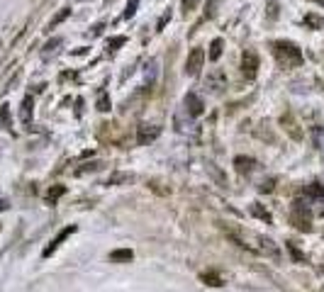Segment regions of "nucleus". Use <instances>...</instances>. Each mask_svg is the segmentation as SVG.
I'll list each match as a JSON object with an SVG mask.
<instances>
[{"label": "nucleus", "mask_w": 324, "mask_h": 292, "mask_svg": "<svg viewBox=\"0 0 324 292\" xmlns=\"http://www.w3.org/2000/svg\"><path fill=\"white\" fill-rule=\"evenodd\" d=\"M273 56H276V61L280 68H300V66L305 64V56L300 51V46L295 42H287V39H276L273 44Z\"/></svg>", "instance_id": "1"}, {"label": "nucleus", "mask_w": 324, "mask_h": 292, "mask_svg": "<svg viewBox=\"0 0 324 292\" xmlns=\"http://www.w3.org/2000/svg\"><path fill=\"white\" fill-rule=\"evenodd\" d=\"M290 224H293L297 231H310V229H312V212H310L305 200L293 202V207H290Z\"/></svg>", "instance_id": "2"}, {"label": "nucleus", "mask_w": 324, "mask_h": 292, "mask_svg": "<svg viewBox=\"0 0 324 292\" xmlns=\"http://www.w3.org/2000/svg\"><path fill=\"white\" fill-rule=\"evenodd\" d=\"M205 88L212 93V95H220V93L227 88V73L222 68H212L207 73V81H205Z\"/></svg>", "instance_id": "3"}, {"label": "nucleus", "mask_w": 324, "mask_h": 292, "mask_svg": "<svg viewBox=\"0 0 324 292\" xmlns=\"http://www.w3.org/2000/svg\"><path fill=\"white\" fill-rule=\"evenodd\" d=\"M203 64H205V51L200 46H195L193 51L188 54V59H185V76L195 78L200 73V68H203Z\"/></svg>", "instance_id": "4"}, {"label": "nucleus", "mask_w": 324, "mask_h": 292, "mask_svg": "<svg viewBox=\"0 0 324 292\" xmlns=\"http://www.w3.org/2000/svg\"><path fill=\"white\" fill-rule=\"evenodd\" d=\"M241 73L246 78H256V73H259V56H256L254 49H246L241 54Z\"/></svg>", "instance_id": "5"}, {"label": "nucleus", "mask_w": 324, "mask_h": 292, "mask_svg": "<svg viewBox=\"0 0 324 292\" xmlns=\"http://www.w3.org/2000/svg\"><path fill=\"white\" fill-rule=\"evenodd\" d=\"M158 134H161V127H156V124H139L137 127V144L139 146L151 144L154 139H158Z\"/></svg>", "instance_id": "6"}, {"label": "nucleus", "mask_w": 324, "mask_h": 292, "mask_svg": "<svg viewBox=\"0 0 324 292\" xmlns=\"http://www.w3.org/2000/svg\"><path fill=\"white\" fill-rule=\"evenodd\" d=\"M183 105H185V112H188L190 117H200V115L205 112V102L197 93H188V95L183 98Z\"/></svg>", "instance_id": "7"}, {"label": "nucleus", "mask_w": 324, "mask_h": 292, "mask_svg": "<svg viewBox=\"0 0 324 292\" xmlns=\"http://www.w3.org/2000/svg\"><path fill=\"white\" fill-rule=\"evenodd\" d=\"M76 229H78V227H76V224H68V227H66V229H61V231H59V234H56V236L51 239V244H49V246L44 248V253H42V256H44V258H49V256L54 253L56 248H59V246H61V244H64L66 239L71 236V234H76Z\"/></svg>", "instance_id": "8"}, {"label": "nucleus", "mask_w": 324, "mask_h": 292, "mask_svg": "<svg viewBox=\"0 0 324 292\" xmlns=\"http://www.w3.org/2000/svg\"><path fill=\"white\" fill-rule=\"evenodd\" d=\"M302 195H305L307 205H310V202H322L324 200V185L322 182H312V185H307L305 190H302Z\"/></svg>", "instance_id": "9"}, {"label": "nucleus", "mask_w": 324, "mask_h": 292, "mask_svg": "<svg viewBox=\"0 0 324 292\" xmlns=\"http://www.w3.org/2000/svg\"><path fill=\"white\" fill-rule=\"evenodd\" d=\"M234 166H237V173L249 175L251 171L256 168V161H254L251 156H237V158H234Z\"/></svg>", "instance_id": "10"}, {"label": "nucleus", "mask_w": 324, "mask_h": 292, "mask_svg": "<svg viewBox=\"0 0 324 292\" xmlns=\"http://www.w3.org/2000/svg\"><path fill=\"white\" fill-rule=\"evenodd\" d=\"M32 112H34V100H32V95H25V100L20 105V119H22V124H29L32 122Z\"/></svg>", "instance_id": "11"}, {"label": "nucleus", "mask_w": 324, "mask_h": 292, "mask_svg": "<svg viewBox=\"0 0 324 292\" xmlns=\"http://www.w3.org/2000/svg\"><path fill=\"white\" fill-rule=\"evenodd\" d=\"M249 212H251V214H254L256 219H261V222H266V224H271V222H273V214H271L268 210H263V207H261L259 202H251V205H249Z\"/></svg>", "instance_id": "12"}, {"label": "nucleus", "mask_w": 324, "mask_h": 292, "mask_svg": "<svg viewBox=\"0 0 324 292\" xmlns=\"http://www.w3.org/2000/svg\"><path fill=\"white\" fill-rule=\"evenodd\" d=\"M132 258H134V253H132L130 248H117V251H112L110 253L112 263H130Z\"/></svg>", "instance_id": "13"}, {"label": "nucleus", "mask_w": 324, "mask_h": 292, "mask_svg": "<svg viewBox=\"0 0 324 292\" xmlns=\"http://www.w3.org/2000/svg\"><path fill=\"white\" fill-rule=\"evenodd\" d=\"M61 44H64V39H61V36H54V39H49V42L44 44V51H42V56H44V59H49V56L54 54V51H56V49H59Z\"/></svg>", "instance_id": "14"}, {"label": "nucleus", "mask_w": 324, "mask_h": 292, "mask_svg": "<svg viewBox=\"0 0 324 292\" xmlns=\"http://www.w3.org/2000/svg\"><path fill=\"white\" fill-rule=\"evenodd\" d=\"M64 192H66V185H54V188H49V192H46V202H49V205H56V200H59Z\"/></svg>", "instance_id": "15"}, {"label": "nucleus", "mask_w": 324, "mask_h": 292, "mask_svg": "<svg viewBox=\"0 0 324 292\" xmlns=\"http://www.w3.org/2000/svg\"><path fill=\"white\" fill-rule=\"evenodd\" d=\"M102 161H93V163H83L81 168H76V175H85V173H95V171H100L102 168Z\"/></svg>", "instance_id": "16"}, {"label": "nucleus", "mask_w": 324, "mask_h": 292, "mask_svg": "<svg viewBox=\"0 0 324 292\" xmlns=\"http://www.w3.org/2000/svg\"><path fill=\"white\" fill-rule=\"evenodd\" d=\"M68 15H71V10L68 8H64V10H59V12H56L54 17L49 20V25H46V29H54L56 25H61V22H64L66 17H68Z\"/></svg>", "instance_id": "17"}, {"label": "nucleus", "mask_w": 324, "mask_h": 292, "mask_svg": "<svg viewBox=\"0 0 324 292\" xmlns=\"http://www.w3.org/2000/svg\"><path fill=\"white\" fill-rule=\"evenodd\" d=\"M156 61H154V59H151V61H149L147 66H144V78H147V83L149 85H151V83L156 81Z\"/></svg>", "instance_id": "18"}, {"label": "nucleus", "mask_w": 324, "mask_h": 292, "mask_svg": "<svg viewBox=\"0 0 324 292\" xmlns=\"http://www.w3.org/2000/svg\"><path fill=\"white\" fill-rule=\"evenodd\" d=\"M132 180H134L132 173H115L107 178V185H120V182H132Z\"/></svg>", "instance_id": "19"}, {"label": "nucleus", "mask_w": 324, "mask_h": 292, "mask_svg": "<svg viewBox=\"0 0 324 292\" xmlns=\"http://www.w3.org/2000/svg\"><path fill=\"white\" fill-rule=\"evenodd\" d=\"M222 39H214L212 44H210V61H217L220 56H222Z\"/></svg>", "instance_id": "20"}, {"label": "nucleus", "mask_w": 324, "mask_h": 292, "mask_svg": "<svg viewBox=\"0 0 324 292\" xmlns=\"http://www.w3.org/2000/svg\"><path fill=\"white\" fill-rule=\"evenodd\" d=\"M305 25L312 29H322L324 27V17H319V15H305Z\"/></svg>", "instance_id": "21"}, {"label": "nucleus", "mask_w": 324, "mask_h": 292, "mask_svg": "<svg viewBox=\"0 0 324 292\" xmlns=\"http://www.w3.org/2000/svg\"><path fill=\"white\" fill-rule=\"evenodd\" d=\"M98 110H100V112H107V110H110V95H107V90L98 93Z\"/></svg>", "instance_id": "22"}, {"label": "nucleus", "mask_w": 324, "mask_h": 292, "mask_svg": "<svg viewBox=\"0 0 324 292\" xmlns=\"http://www.w3.org/2000/svg\"><path fill=\"white\" fill-rule=\"evenodd\" d=\"M0 127H3V129H10V127H12V122H10V107H8V105H3V107H0Z\"/></svg>", "instance_id": "23"}, {"label": "nucleus", "mask_w": 324, "mask_h": 292, "mask_svg": "<svg viewBox=\"0 0 324 292\" xmlns=\"http://www.w3.org/2000/svg\"><path fill=\"white\" fill-rule=\"evenodd\" d=\"M200 278H203L205 285H212V287H220V285H222V278H220V275H214V273H203Z\"/></svg>", "instance_id": "24"}, {"label": "nucleus", "mask_w": 324, "mask_h": 292, "mask_svg": "<svg viewBox=\"0 0 324 292\" xmlns=\"http://www.w3.org/2000/svg\"><path fill=\"white\" fill-rule=\"evenodd\" d=\"M137 8H139V0H130L127 3V10H124V20H132L137 15Z\"/></svg>", "instance_id": "25"}, {"label": "nucleus", "mask_w": 324, "mask_h": 292, "mask_svg": "<svg viewBox=\"0 0 324 292\" xmlns=\"http://www.w3.org/2000/svg\"><path fill=\"white\" fill-rule=\"evenodd\" d=\"M124 42H127V36H112L110 42H107V49H110V51H117Z\"/></svg>", "instance_id": "26"}, {"label": "nucleus", "mask_w": 324, "mask_h": 292, "mask_svg": "<svg viewBox=\"0 0 324 292\" xmlns=\"http://www.w3.org/2000/svg\"><path fill=\"white\" fill-rule=\"evenodd\" d=\"M312 137H315V144L319 149H324V127H315L312 129Z\"/></svg>", "instance_id": "27"}, {"label": "nucleus", "mask_w": 324, "mask_h": 292, "mask_svg": "<svg viewBox=\"0 0 324 292\" xmlns=\"http://www.w3.org/2000/svg\"><path fill=\"white\" fill-rule=\"evenodd\" d=\"M287 251H290V256L295 258V263H305V256H302L300 251H297V248H295V244H287Z\"/></svg>", "instance_id": "28"}, {"label": "nucleus", "mask_w": 324, "mask_h": 292, "mask_svg": "<svg viewBox=\"0 0 324 292\" xmlns=\"http://www.w3.org/2000/svg\"><path fill=\"white\" fill-rule=\"evenodd\" d=\"M168 22H171V10H168V12H166V15H164V17H161V20H158V25H156V32H161V29L166 27Z\"/></svg>", "instance_id": "29"}, {"label": "nucleus", "mask_w": 324, "mask_h": 292, "mask_svg": "<svg viewBox=\"0 0 324 292\" xmlns=\"http://www.w3.org/2000/svg\"><path fill=\"white\" fill-rule=\"evenodd\" d=\"M197 3H200V0H183L185 12H188V10H195V8H197Z\"/></svg>", "instance_id": "30"}, {"label": "nucleus", "mask_w": 324, "mask_h": 292, "mask_svg": "<svg viewBox=\"0 0 324 292\" xmlns=\"http://www.w3.org/2000/svg\"><path fill=\"white\" fill-rule=\"evenodd\" d=\"M259 190H261V192H271V190H273V180H263V182H261Z\"/></svg>", "instance_id": "31"}, {"label": "nucleus", "mask_w": 324, "mask_h": 292, "mask_svg": "<svg viewBox=\"0 0 324 292\" xmlns=\"http://www.w3.org/2000/svg\"><path fill=\"white\" fill-rule=\"evenodd\" d=\"M10 207V200L5 197V195H0V212H5Z\"/></svg>", "instance_id": "32"}, {"label": "nucleus", "mask_w": 324, "mask_h": 292, "mask_svg": "<svg viewBox=\"0 0 324 292\" xmlns=\"http://www.w3.org/2000/svg\"><path fill=\"white\" fill-rule=\"evenodd\" d=\"M312 3H317V5H324V0H312Z\"/></svg>", "instance_id": "33"}]
</instances>
